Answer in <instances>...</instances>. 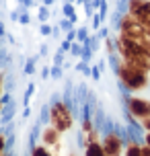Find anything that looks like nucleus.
<instances>
[{
  "label": "nucleus",
  "mask_w": 150,
  "mask_h": 156,
  "mask_svg": "<svg viewBox=\"0 0 150 156\" xmlns=\"http://www.w3.org/2000/svg\"><path fill=\"white\" fill-rule=\"evenodd\" d=\"M84 156H105L101 142H87V148H84Z\"/></svg>",
  "instance_id": "obj_7"
},
{
  "label": "nucleus",
  "mask_w": 150,
  "mask_h": 156,
  "mask_svg": "<svg viewBox=\"0 0 150 156\" xmlns=\"http://www.w3.org/2000/svg\"><path fill=\"white\" fill-rule=\"evenodd\" d=\"M33 93H35V84L31 82V84L27 86V93H25V99H23V105H25V107H29V103H31Z\"/></svg>",
  "instance_id": "obj_13"
},
{
  "label": "nucleus",
  "mask_w": 150,
  "mask_h": 156,
  "mask_svg": "<svg viewBox=\"0 0 150 156\" xmlns=\"http://www.w3.org/2000/svg\"><path fill=\"white\" fill-rule=\"evenodd\" d=\"M123 103H126L127 115L136 119V121H142L146 117H150V99L140 97V94H132L126 93L123 94Z\"/></svg>",
  "instance_id": "obj_3"
},
{
  "label": "nucleus",
  "mask_w": 150,
  "mask_h": 156,
  "mask_svg": "<svg viewBox=\"0 0 150 156\" xmlns=\"http://www.w3.org/2000/svg\"><path fill=\"white\" fill-rule=\"evenodd\" d=\"M66 39H68L70 43H74V39H76V29H72V31L68 33V35H66Z\"/></svg>",
  "instance_id": "obj_24"
},
{
  "label": "nucleus",
  "mask_w": 150,
  "mask_h": 156,
  "mask_svg": "<svg viewBox=\"0 0 150 156\" xmlns=\"http://www.w3.org/2000/svg\"><path fill=\"white\" fill-rule=\"evenodd\" d=\"M123 156H142V144L138 140H127L126 148H123Z\"/></svg>",
  "instance_id": "obj_6"
},
{
  "label": "nucleus",
  "mask_w": 150,
  "mask_h": 156,
  "mask_svg": "<svg viewBox=\"0 0 150 156\" xmlns=\"http://www.w3.org/2000/svg\"><path fill=\"white\" fill-rule=\"evenodd\" d=\"M41 78H49V68H48V66L41 70Z\"/></svg>",
  "instance_id": "obj_28"
},
{
  "label": "nucleus",
  "mask_w": 150,
  "mask_h": 156,
  "mask_svg": "<svg viewBox=\"0 0 150 156\" xmlns=\"http://www.w3.org/2000/svg\"><path fill=\"white\" fill-rule=\"evenodd\" d=\"M4 148H6V136L0 133V156L4 154Z\"/></svg>",
  "instance_id": "obj_21"
},
{
  "label": "nucleus",
  "mask_w": 150,
  "mask_h": 156,
  "mask_svg": "<svg viewBox=\"0 0 150 156\" xmlns=\"http://www.w3.org/2000/svg\"><path fill=\"white\" fill-rule=\"evenodd\" d=\"M140 127H142L144 132H150V117H146V119L140 121Z\"/></svg>",
  "instance_id": "obj_22"
},
{
  "label": "nucleus",
  "mask_w": 150,
  "mask_h": 156,
  "mask_svg": "<svg viewBox=\"0 0 150 156\" xmlns=\"http://www.w3.org/2000/svg\"><path fill=\"white\" fill-rule=\"evenodd\" d=\"M55 0H43V2H41V4H45V6H49V4H54Z\"/></svg>",
  "instance_id": "obj_29"
},
{
  "label": "nucleus",
  "mask_w": 150,
  "mask_h": 156,
  "mask_svg": "<svg viewBox=\"0 0 150 156\" xmlns=\"http://www.w3.org/2000/svg\"><path fill=\"white\" fill-rule=\"evenodd\" d=\"M62 66H52V68H49V72H52V78H55V80H58V78H62Z\"/></svg>",
  "instance_id": "obj_17"
},
{
  "label": "nucleus",
  "mask_w": 150,
  "mask_h": 156,
  "mask_svg": "<svg viewBox=\"0 0 150 156\" xmlns=\"http://www.w3.org/2000/svg\"><path fill=\"white\" fill-rule=\"evenodd\" d=\"M64 62H66V60H64V51L58 49L55 55H54V60H52V66H64Z\"/></svg>",
  "instance_id": "obj_15"
},
{
  "label": "nucleus",
  "mask_w": 150,
  "mask_h": 156,
  "mask_svg": "<svg viewBox=\"0 0 150 156\" xmlns=\"http://www.w3.org/2000/svg\"><path fill=\"white\" fill-rule=\"evenodd\" d=\"M78 4H88V0H76Z\"/></svg>",
  "instance_id": "obj_30"
},
{
  "label": "nucleus",
  "mask_w": 150,
  "mask_h": 156,
  "mask_svg": "<svg viewBox=\"0 0 150 156\" xmlns=\"http://www.w3.org/2000/svg\"><path fill=\"white\" fill-rule=\"evenodd\" d=\"M41 144L48 146V148H54V150L60 148V132L55 129L54 125L43 127V132H41Z\"/></svg>",
  "instance_id": "obj_5"
},
{
  "label": "nucleus",
  "mask_w": 150,
  "mask_h": 156,
  "mask_svg": "<svg viewBox=\"0 0 150 156\" xmlns=\"http://www.w3.org/2000/svg\"><path fill=\"white\" fill-rule=\"evenodd\" d=\"M35 66H37V55H35V58H29V60H27L23 74H27V76H31V74H33V70H35Z\"/></svg>",
  "instance_id": "obj_11"
},
{
  "label": "nucleus",
  "mask_w": 150,
  "mask_h": 156,
  "mask_svg": "<svg viewBox=\"0 0 150 156\" xmlns=\"http://www.w3.org/2000/svg\"><path fill=\"white\" fill-rule=\"evenodd\" d=\"M29 156H54V152H52L48 146L37 144V146H33V148H31V154H29Z\"/></svg>",
  "instance_id": "obj_9"
},
{
  "label": "nucleus",
  "mask_w": 150,
  "mask_h": 156,
  "mask_svg": "<svg viewBox=\"0 0 150 156\" xmlns=\"http://www.w3.org/2000/svg\"><path fill=\"white\" fill-rule=\"evenodd\" d=\"M49 16H52V12H49V6H45V4H41L39 10H37V19H39L41 23H48Z\"/></svg>",
  "instance_id": "obj_10"
},
{
  "label": "nucleus",
  "mask_w": 150,
  "mask_h": 156,
  "mask_svg": "<svg viewBox=\"0 0 150 156\" xmlns=\"http://www.w3.org/2000/svg\"><path fill=\"white\" fill-rule=\"evenodd\" d=\"M142 156H150V148L146 144H142Z\"/></svg>",
  "instance_id": "obj_27"
},
{
  "label": "nucleus",
  "mask_w": 150,
  "mask_h": 156,
  "mask_svg": "<svg viewBox=\"0 0 150 156\" xmlns=\"http://www.w3.org/2000/svg\"><path fill=\"white\" fill-rule=\"evenodd\" d=\"M62 12H64V16H66L68 21H72V23L78 21V16H76V10H74V4H72V2H64Z\"/></svg>",
  "instance_id": "obj_8"
},
{
  "label": "nucleus",
  "mask_w": 150,
  "mask_h": 156,
  "mask_svg": "<svg viewBox=\"0 0 150 156\" xmlns=\"http://www.w3.org/2000/svg\"><path fill=\"white\" fill-rule=\"evenodd\" d=\"M52 29H54V25L41 23V27H39V33L43 35V37H52Z\"/></svg>",
  "instance_id": "obj_16"
},
{
  "label": "nucleus",
  "mask_w": 150,
  "mask_h": 156,
  "mask_svg": "<svg viewBox=\"0 0 150 156\" xmlns=\"http://www.w3.org/2000/svg\"><path fill=\"white\" fill-rule=\"evenodd\" d=\"M2 156H4V154H2Z\"/></svg>",
  "instance_id": "obj_34"
},
{
  "label": "nucleus",
  "mask_w": 150,
  "mask_h": 156,
  "mask_svg": "<svg viewBox=\"0 0 150 156\" xmlns=\"http://www.w3.org/2000/svg\"><path fill=\"white\" fill-rule=\"evenodd\" d=\"M49 121L60 133H66V132H70L72 125H74V115H72L70 107L66 103L55 101L49 107Z\"/></svg>",
  "instance_id": "obj_2"
},
{
  "label": "nucleus",
  "mask_w": 150,
  "mask_h": 156,
  "mask_svg": "<svg viewBox=\"0 0 150 156\" xmlns=\"http://www.w3.org/2000/svg\"><path fill=\"white\" fill-rule=\"evenodd\" d=\"M91 76L95 78V80H99V78H101V68H99V66H93V70H91Z\"/></svg>",
  "instance_id": "obj_20"
},
{
  "label": "nucleus",
  "mask_w": 150,
  "mask_h": 156,
  "mask_svg": "<svg viewBox=\"0 0 150 156\" xmlns=\"http://www.w3.org/2000/svg\"><path fill=\"white\" fill-rule=\"evenodd\" d=\"M87 39H88V31H87V27H80V29H76V41L84 43Z\"/></svg>",
  "instance_id": "obj_14"
},
{
  "label": "nucleus",
  "mask_w": 150,
  "mask_h": 156,
  "mask_svg": "<svg viewBox=\"0 0 150 156\" xmlns=\"http://www.w3.org/2000/svg\"><path fill=\"white\" fill-rule=\"evenodd\" d=\"M0 113H2V105H0Z\"/></svg>",
  "instance_id": "obj_32"
},
{
  "label": "nucleus",
  "mask_w": 150,
  "mask_h": 156,
  "mask_svg": "<svg viewBox=\"0 0 150 156\" xmlns=\"http://www.w3.org/2000/svg\"><path fill=\"white\" fill-rule=\"evenodd\" d=\"M101 146H103L105 156H123L126 140H123L121 133H117V132H107L101 140Z\"/></svg>",
  "instance_id": "obj_4"
},
{
  "label": "nucleus",
  "mask_w": 150,
  "mask_h": 156,
  "mask_svg": "<svg viewBox=\"0 0 150 156\" xmlns=\"http://www.w3.org/2000/svg\"><path fill=\"white\" fill-rule=\"evenodd\" d=\"M113 62V60H111ZM113 70L117 74L119 82L123 86V90L126 93H132V94H138L146 90L150 86V78H148V72L140 70V68H136L132 64H127L126 60H121L119 58L117 62H113Z\"/></svg>",
  "instance_id": "obj_1"
},
{
  "label": "nucleus",
  "mask_w": 150,
  "mask_h": 156,
  "mask_svg": "<svg viewBox=\"0 0 150 156\" xmlns=\"http://www.w3.org/2000/svg\"><path fill=\"white\" fill-rule=\"evenodd\" d=\"M144 144L150 148V132H144Z\"/></svg>",
  "instance_id": "obj_26"
},
{
  "label": "nucleus",
  "mask_w": 150,
  "mask_h": 156,
  "mask_svg": "<svg viewBox=\"0 0 150 156\" xmlns=\"http://www.w3.org/2000/svg\"><path fill=\"white\" fill-rule=\"evenodd\" d=\"M41 2H43V0H41Z\"/></svg>",
  "instance_id": "obj_33"
},
{
  "label": "nucleus",
  "mask_w": 150,
  "mask_h": 156,
  "mask_svg": "<svg viewBox=\"0 0 150 156\" xmlns=\"http://www.w3.org/2000/svg\"><path fill=\"white\" fill-rule=\"evenodd\" d=\"M60 25H62V29H64V31H72V29H74V23H72V21H68V19H64V21H62Z\"/></svg>",
  "instance_id": "obj_19"
},
{
  "label": "nucleus",
  "mask_w": 150,
  "mask_h": 156,
  "mask_svg": "<svg viewBox=\"0 0 150 156\" xmlns=\"http://www.w3.org/2000/svg\"><path fill=\"white\" fill-rule=\"evenodd\" d=\"M4 93V74H0V97Z\"/></svg>",
  "instance_id": "obj_25"
},
{
  "label": "nucleus",
  "mask_w": 150,
  "mask_h": 156,
  "mask_svg": "<svg viewBox=\"0 0 150 156\" xmlns=\"http://www.w3.org/2000/svg\"><path fill=\"white\" fill-rule=\"evenodd\" d=\"M64 2H72V4H74V2H76V0H64Z\"/></svg>",
  "instance_id": "obj_31"
},
{
  "label": "nucleus",
  "mask_w": 150,
  "mask_h": 156,
  "mask_svg": "<svg viewBox=\"0 0 150 156\" xmlns=\"http://www.w3.org/2000/svg\"><path fill=\"white\" fill-rule=\"evenodd\" d=\"M70 47H72V43L68 41V39H64V41H62V45H60V49H62L64 54H66V51H70Z\"/></svg>",
  "instance_id": "obj_23"
},
{
  "label": "nucleus",
  "mask_w": 150,
  "mask_h": 156,
  "mask_svg": "<svg viewBox=\"0 0 150 156\" xmlns=\"http://www.w3.org/2000/svg\"><path fill=\"white\" fill-rule=\"evenodd\" d=\"M68 54H70L72 58H80V55H82V43H80V41H74Z\"/></svg>",
  "instance_id": "obj_12"
},
{
  "label": "nucleus",
  "mask_w": 150,
  "mask_h": 156,
  "mask_svg": "<svg viewBox=\"0 0 150 156\" xmlns=\"http://www.w3.org/2000/svg\"><path fill=\"white\" fill-rule=\"evenodd\" d=\"M19 23H23V25H29V23H31V16L27 15V12H19Z\"/></svg>",
  "instance_id": "obj_18"
}]
</instances>
